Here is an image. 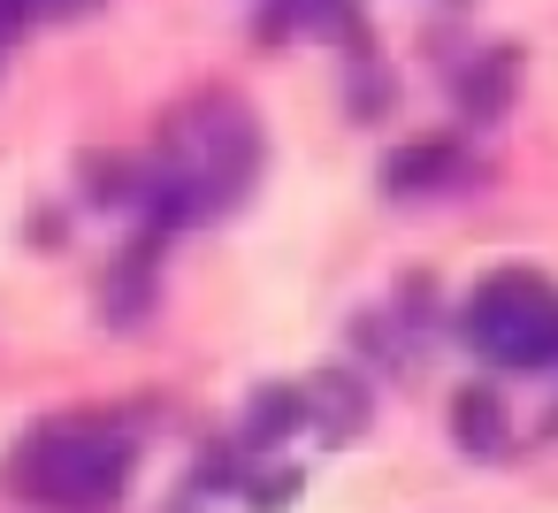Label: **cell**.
<instances>
[{
	"label": "cell",
	"mask_w": 558,
	"mask_h": 513,
	"mask_svg": "<svg viewBox=\"0 0 558 513\" xmlns=\"http://www.w3.org/2000/svg\"><path fill=\"white\" fill-rule=\"evenodd\" d=\"M39 16H85V9H100V0H32Z\"/></svg>",
	"instance_id": "7c38bea8"
},
{
	"label": "cell",
	"mask_w": 558,
	"mask_h": 513,
	"mask_svg": "<svg viewBox=\"0 0 558 513\" xmlns=\"http://www.w3.org/2000/svg\"><path fill=\"white\" fill-rule=\"evenodd\" d=\"M459 169H466V146L436 131V139H413V146H398V154L383 162V192H390V200H428V192L459 184Z\"/></svg>",
	"instance_id": "277c9868"
},
{
	"label": "cell",
	"mask_w": 558,
	"mask_h": 513,
	"mask_svg": "<svg viewBox=\"0 0 558 513\" xmlns=\"http://www.w3.org/2000/svg\"><path fill=\"white\" fill-rule=\"evenodd\" d=\"M512 77H520V55H512V47H489V55L459 77V108L482 116V123L505 116V108H512Z\"/></svg>",
	"instance_id": "52a82bcc"
},
{
	"label": "cell",
	"mask_w": 558,
	"mask_h": 513,
	"mask_svg": "<svg viewBox=\"0 0 558 513\" xmlns=\"http://www.w3.org/2000/svg\"><path fill=\"white\" fill-rule=\"evenodd\" d=\"M260 177V116L238 93H199L161 123V154L138 184L146 230H199L230 215Z\"/></svg>",
	"instance_id": "6da1fadb"
},
{
	"label": "cell",
	"mask_w": 558,
	"mask_h": 513,
	"mask_svg": "<svg viewBox=\"0 0 558 513\" xmlns=\"http://www.w3.org/2000/svg\"><path fill=\"white\" fill-rule=\"evenodd\" d=\"M32 16H39V9H32V0H0V47H16Z\"/></svg>",
	"instance_id": "8fae6325"
},
{
	"label": "cell",
	"mask_w": 558,
	"mask_h": 513,
	"mask_svg": "<svg viewBox=\"0 0 558 513\" xmlns=\"http://www.w3.org/2000/svg\"><path fill=\"white\" fill-rule=\"evenodd\" d=\"M451 437H459V452L466 460H505V444H512V429H505V398L497 391H459V406H451Z\"/></svg>",
	"instance_id": "5b68a950"
},
{
	"label": "cell",
	"mask_w": 558,
	"mask_h": 513,
	"mask_svg": "<svg viewBox=\"0 0 558 513\" xmlns=\"http://www.w3.org/2000/svg\"><path fill=\"white\" fill-rule=\"evenodd\" d=\"M16 490L39 505V513H116L131 475H138V444L131 429L116 421H93V414H70V421H47L16 444Z\"/></svg>",
	"instance_id": "7a4b0ae2"
},
{
	"label": "cell",
	"mask_w": 558,
	"mask_h": 513,
	"mask_svg": "<svg viewBox=\"0 0 558 513\" xmlns=\"http://www.w3.org/2000/svg\"><path fill=\"white\" fill-rule=\"evenodd\" d=\"M283 32L344 39L352 32V0H268V39H283Z\"/></svg>",
	"instance_id": "9c48e42d"
},
{
	"label": "cell",
	"mask_w": 558,
	"mask_h": 513,
	"mask_svg": "<svg viewBox=\"0 0 558 513\" xmlns=\"http://www.w3.org/2000/svg\"><path fill=\"white\" fill-rule=\"evenodd\" d=\"M299 421H306V391H291V383H268V391L253 398V414H245L253 444H283Z\"/></svg>",
	"instance_id": "30bf717a"
},
{
	"label": "cell",
	"mask_w": 558,
	"mask_h": 513,
	"mask_svg": "<svg viewBox=\"0 0 558 513\" xmlns=\"http://www.w3.org/2000/svg\"><path fill=\"white\" fill-rule=\"evenodd\" d=\"M306 421H322V437L337 444V437H352V429H367V383H352V375H314L306 383Z\"/></svg>",
	"instance_id": "8992f818"
},
{
	"label": "cell",
	"mask_w": 558,
	"mask_h": 513,
	"mask_svg": "<svg viewBox=\"0 0 558 513\" xmlns=\"http://www.w3.org/2000/svg\"><path fill=\"white\" fill-rule=\"evenodd\" d=\"M459 337L489 368H558V291L543 269H497L459 307Z\"/></svg>",
	"instance_id": "3957f363"
},
{
	"label": "cell",
	"mask_w": 558,
	"mask_h": 513,
	"mask_svg": "<svg viewBox=\"0 0 558 513\" xmlns=\"http://www.w3.org/2000/svg\"><path fill=\"white\" fill-rule=\"evenodd\" d=\"M154 253H161V230H138V246L123 253V269L108 276V314L116 322H138L154 307Z\"/></svg>",
	"instance_id": "ba28073f"
}]
</instances>
